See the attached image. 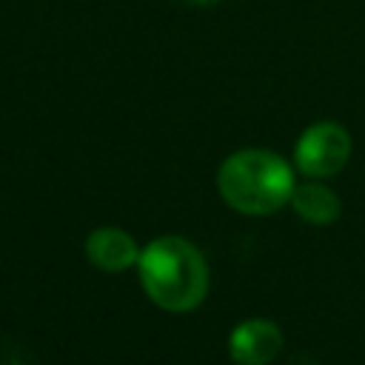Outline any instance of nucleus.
<instances>
[{
    "label": "nucleus",
    "mask_w": 365,
    "mask_h": 365,
    "mask_svg": "<svg viewBox=\"0 0 365 365\" xmlns=\"http://www.w3.org/2000/svg\"><path fill=\"white\" fill-rule=\"evenodd\" d=\"M145 297L171 314L194 311L208 294V262L185 237H157L137 259Z\"/></svg>",
    "instance_id": "nucleus-1"
},
{
    "label": "nucleus",
    "mask_w": 365,
    "mask_h": 365,
    "mask_svg": "<svg viewBox=\"0 0 365 365\" xmlns=\"http://www.w3.org/2000/svg\"><path fill=\"white\" fill-rule=\"evenodd\" d=\"M294 185V168L265 148L234 151L217 171V188L225 205L248 217H265L288 205Z\"/></svg>",
    "instance_id": "nucleus-2"
},
{
    "label": "nucleus",
    "mask_w": 365,
    "mask_h": 365,
    "mask_svg": "<svg viewBox=\"0 0 365 365\" xmlns=\"http://www.w3.org/2000/svg\"><path fill=\"white\" fill-rule=\"evenodd\" d=\"M348 157H351V134L339 123H331V120L308 125L299 134L297 148H294L297 168L311 180L334 177L336 171H342Z\"/></svg>",
    "instance_id": "nucleus-3"
},
{
    "label": "nucleus",
    "mask_w": 365,
    "mask_h": 365,
    "mask_svg": "<svg viewBox=\"0 0 365 365\" xmlns=\"http://www.w3.org/2000/svg\"><path fill=\"white\" fill-rule=\"evenodd\" d=\"M282 351V331L271 319H245L228 336V354L237 365H271Z\"/></svg>",
    "instance_id": "nucleus-4"
},
{
    "label": "nucleus",
    "mask_w": 365,
    "mask_h": 365,
    "mask_svg": "<svg viewBox=\"0 0 365 365\" xmlns=\"http://www.w3.org/2000/svg\"><path fill=\"white\" fill-rule=\"evenodd\" d=\"M140 245L134 242V237L117 225H103L94 228L86 240V257L94 268L108 271V274H120L131 265H137L140 259Z\"/></svg>",
    "instance_id": "nucleus-5"
},
{
    "label": "nucleus",
    "mask_w": 365,
    "mask_h": 365,
    "mask_svg": "<svg viewBox=\"0 0 365 365\" xmlns=\"http://www.w3.org/2000/svg\"><path fill=\"white\" fill-rule=\"evenodd\" d=\"M288 205L297 211V217H302L311 225H331L342 214L336 191L322 182H297Z\"/></svg>",
    "instance_id": "nucleus-6"
}]
</instances>
